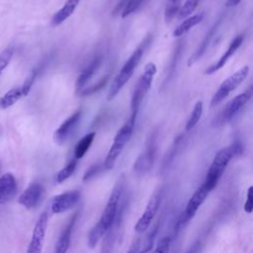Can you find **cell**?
I'll list each match as a JSON object with an SVG mask.
<instances>
[{"label": "cell", "instance_id": "38", "mask_svg": "<svg viewBox=\"0 0 253 253\" xmlns=\"http://www.w3.org/2000/svg\"><path fill=\"white\" fill-rule=\"evenodd\" d=\"M137 242H138V241H136L135 244L132 245V247H131L126 253H137Z\"/></svg>", "mask_w": 253, "mask_h": 253}, {"label": "cell", "instance_id": "12", "mask_svg": "<svg viewBox=\"0 0 253 253\" xmlns=\"http://www.w3.org/2000/svg\"><path fill=\"white\" fill-rule=\"evenodd\" d=\"M44 189L41 183L33 182L18 198V203L27 210L35 209L42 199Z\"/></svg>", "mask_w": 253, "mask_h": 253}, {"label": "cell", "instance_id": "16", "mask_svg": "<svg viewBox=\"0 0 253 253\" xmlns=\"http://www.w3.org/2000/svg\"><path fill=\"white\" fill-rule=\"evenodd\" d=\"M243 39H244V37H243L242 35H239V36L235 37V38L231 41V42L229 43V46H228L227 49L224 51V53L222 54V56H220V57L218 58V60H217L214 64H212V65H211L210 67H208L207 70L205 71V73L208 74V75H210V74H212V73L216 72V71L219 70L220 68H222V67L224 66V64L227 62V60H228V59L233 55V53L239 48V46L241 45V43H242V42H243Z\"/></svg>", "mask_w": 253, "mask_h": 253}, {"label": "cell", "instance_id": "3", "mask_svg": "<svg viewBox=\"0 0 253 253\" xmlns=\"http://www.w3.org/2000/svg\"><path fill=\"white\" fill-rule=\"evenodd\" d=\"M144 51V46L140 45L138 46L128 57V59L126 61V63L123 65L122 69L116 76V78L113 80L108 95H107V100L112 101L118 93L122 90V88L125 86V84L130 79L133 71L135 70L136 66L138 65Z\"/></svg>", "mask_w": 253, "mask_h": 253}, {"label": "cell", "instance_id": "9", "mask_svg": "<svg viewBox=\"0 0 253 253\" xmlns=\"http://www.w3.org/2000/svg\"><path fill=\"white\" fill-rule=\"evenodd\" d=\"M160 200H161L160 194H158V193L151 196V198L147 202V205H146L142 214L140 215V217L138 218V220L136 221V223L134 225L135 232L142 233L149 227V225L151 224L152 220L154 219V217L157 213V211L159 209Z\"/></svg>", "mask_w": 253, "mask_h": 253}, {"label": "cell", "instance_id": "6", "mask_svg": "<svg viewBox=\"0 0 253 253\" xmlns=\"http://www.w3.org/2000/svg\"><path fill=\"white\" fill-rule=\"evenodd\" d=\"M249 73V66L245 65L238 69L236 72L231 74L229 77H227L218 87L214 95L212 96L211 100V107L216 106L218 103H220L225 97L228 96V94L236 89L247 77Z\"/></svg>", "mask_w": 253, "mask_h": 253}, {"label": "cell", "instance_id": "2", "mask_svg": "<svg viewBox=\"0 0 253 253\" xmlns=\"http://www.w3.org/2000/svg\"><path fill=\"white\" fill-rule=\"evenodd\" d=\"M156 71H157V68L153 62H148L144 66L143 73L140 75L139 79L137 80L136 85H135L132 95H131V99H130L131 115L129 118L130 121L135 122L140 104L151 87V84H152V81H153Z\"/></svg>", "mask_w": 253, "mask_h": 253}, {"label": "cell", "instance_id": "34", "mask_svg": "<svg viewBox=\"0 0 253 253\" xmlns=\"http://www.w3.org/2000/svg\"><path fill=\"white\" fill-rule=\"evenodd\" d=\"M101 170V165L100 164H94L92 166H90L84 173L83 175V181L86 182V181H89L90 179H92L94 176H96L99 171Z\"/></svg>", "mask_w": 253, "mask_h": 253}, {"label": "cell", "instance_id": "30", "mask_svg": "<svg viewBox=\"0 0 253 253\" xmlns=\"http://www.w3.org/2000/svg\"><path fill=\"white\" fill-rule=\"evenodd\" d=\"M108 80H109V75H106L105 77H103L100 81H98V82L95 83L94 85H92V86H90V87H88V88L82 90V91L80 92V96H90V95H92V94H94V93L100 91V90L107 84Z\"/></svg>", "mask_w": 253, "mask_h": 253}, {"label": "cell", "instance_id": "32", "mask_svg": "<svg viewBox=\"0 0 253 253\" xmlns=\"http://www.w3.org/2000/svg\"><path fill=\"white\" fill-rule=\"evenodd\" d=\"M36 78H37V70H33V71L27 76V78L25 79L23 85L21 86L23 96H27V95L30 93V91H31V89H32V87H33V85H34V82H35Z\"/></svg>", "mask_w": 253, "mask_h": 253}, {"label": "cell", "instance_id": "18", "mask_svg": "<svg viewBox=\"0 0 253 253\" xmlns=\"http://www.w3.org/2000/svg\"><path fill=\"white\" fill-rule=\"evenodd\" d=\"M76 216H77V214H74L70 218V220L67 222L65 227L62 229V231L60 232V234L57 238V241L55 243L53 253H66L67 250L69 249L71 233H72V229L74 227L75 221H76Z\"/></svg>", "mask_w": 253, "mask_h": 253}, {"label": "cell", "instance_id": "31", "mask_svg": "<svg viewBox=\"0 0 253 253\" xmlns=\"http://www.w3.org/2000/svg\"><path fill=\"white\" fill-rule=\"evenodd\" d=\"M180 9V2H167V6L165 8V21L170 22L176 14H178V11Z\"/></svg>", "mask_w": 253, "mask_h": 253}, {"label": "cell", "instance_id": "19", "mask_svg": "<svg viewBox=\"0 0 253 253\" xmlns=\"http://www.w3.org/2000/svg\"><path fill=\"white\" fill-rule=\"evenodd\" d=\"M80 0H66L65 4L51 18V25L58 26L71 16Z\"/></svg>", "mask_w": 253, "mask_h": 253}, {"label": "cell", "instance_id": "1", "mask_svg": "<svg viewBox=\"0 0 253 253\" xmlns=\"http://www.w3.org/2000/svg\"><path fill=\"white\" fill-rule=\"evenodd\" d=\"M123 192L124 181L120 179L113 188V191L108 199V202L105 206L99 221L92 227V229L88 233L87 244L89 248H95L98 242L106 235V233L112 227L119 211V205L123 196Z\"/></svg>", "mask_w": 253, "mask_h": 253}, {"label": "cell", "instance_id": "23", "mask_svg": "<svg viewBox=\"0 0 253 253\" xmlns=\"http://www.w3.org/2000/svg\"><path fill=\"white\" fill-rule=\"evenodd\" d=\"M96 136V132L95 131H91L87 134H85L75 145V148H74V158L77 160V159H80L82 158L86 152L88 151V149L90 148L92 142L94 141V138Z\"/></svg>", "mask_w": 253, "mask_h": 253}, {"label": "cell", "instance_id": "17", "mask_svg": "<svg viewBox=\"0 0 253 253\" xmlns=\"http://www.w3.org/2000/svg\"><path fill=\"white\" fill-rule=\"evenodd\" d=\"M102 59H103V57L101 55L96 56L79 74V76L75 82V90L77 93H80L83 90L84 86L89 82V80L92 78L94 73L99 69V67L102 63Z\"/></svg>", "mask_w": 253, "mask_h": 253}, {"label": "cell", "instance_id": "15", "mask_svg": "<svg viewBox=\"0 0 253 253\" xmlns=\"http://www.w3.org/2000/svg\"><path fill=\"white\" fill-rule=\"evenodd\" d=\"M211 192L209 191V189L202 184L192 195V197L190 198V200L188 201L187 205H186V209L184 211V214L185 216L190 220L197 212V211L200 209V207L202 206V204L206 201V199L208 198L209 194Z\"/></svg>", "mask_w": 253, "mask_h": 253}, {"label": "cell", "instance_id": "37", "mask_svg": "<svg viewBox=\"0 0 253 253\" xmlns=\"http://www.w3.org/2000/svg\"><path fill=\"white\" fill-rule=\"evenodd\" d=\"M240 1H241V0H226L225 6H226V7H234V6H236L237 4H239Z\"/></svg>", "mask_w": 253, "mask_h": 253}, {"label": "cell", "instance_id": "5", "mask_svg": "<svg viewBox=\"0 0 253 253\" xmlns=\"http://www.w3.org/2000/svg\"><path fill=\"white\" fill-rule=\"evenodd\" d=\"M134 124L135 122H132L130 120H128L117 132L113 144L111 145L107 156L105 158L104 161V168L107 170H111L114 168L115 163L118 159V157L120 156V154L122 153L124 147L126 146V144L129 141L132 132H133V127H134Z\"/></svg>", "mask_w": 253, "mask_h": 253}, {"label": "cell", "instance_id": "33", "mask_svg": "<svg viewBox=\"0 0 253 253\" xmlns=\"http://www.w3.org/2000/svg\"><path fill=\"white\" fill-rule=\"evenodd\" d=\"M13 56V48L7 47L0 53V74L5 70Z\"/></svg>", "mask_w": 253, "mask_h": 253}, {"label": "cell", "instance_id": "24", "mask_svg": "<svg viewBox=\"0 0 253 253\" xmlns=\"http://www.w3.org/2000/svg\"><path fill=\"white\" fill-rule=\"evenodd\" d=\"M158 228H159V225L157 223L145 234V236L143 237V239L140 243L137 242V253H147L150 251V249L153 246L154 239L156 237Z\"/></svg>", "mask_w": 253, "mask_h": 253}, {"label": "cell", "instance_id": "28", "mask_svg": "<svg viewBox=\"0 0 253 253\" xmlns=\"http://www.w3.org/2000/svg\"><path fill=\"white\" fill-rule=\"evenodd\" d=\"M144 2L145 0H127L122 10V18H126L130 14L136 12Z\"/></svg>", "mask_w": 253, "mask_h": 253}, {"label": "cell", "instance_id": "22", "mask_svg": "<svg viewBox=\"0 0 253 253\" xmlns=\"http://www.w3.org/2000/svg\"><path fill=\"white\" fill-rule=\"evenodd\" d=\"M22 97H23V93H22L21 87H14L10 89L0 98V109L6 110L12 107Z\"/></svg>", "mask_w": 253, "mask_h": 253}, {"label": "cell", "instance_id": "21", "mask_svg": "<svg viewBox=\"0 0 253 253\" xmlns=\"http://www.w3.org/2000/svg\"><path fill=\"white\" fill-rule=\"evenodd\" d=\"M204 19V14L200 13V14H196L194 16L188 17L186 20H184L173 32V36L174 37H181L184 34H186L187 32H189L194 26L198 25L199 23L202 22V20Z\"/></svg>", "mask_w": 253, "mask_h": 253}, {"label": "cell", "instance_id": "26", "mask_svg": "<svg viewBox=\"0 0 253 253\" xmlns=\"http://www.w3.org/2000/svg\"><path fill=\"white\" fill-rule=\"evenodd\" d=\"M76 166H77V160L76 159L71 160L68 164H66L61 170L57 172L55 177L56 182L60 184V183H63L65 180H67L74 173Z\"/></svg>", "mask_w": 253, "mask_h": 253}, {"label": "cell", "instance_id": "14", "mask_svg": "<svg viewBox=\"0 0 253 253\" xmlns=\"http://www.w3.org/2000/svg\"><path fill=\"white\" fill-rule=\"evenodd\" d=\"M18 184L12 173H5L0 177V205H4L15 198Z\"/></svg>", "mask_w": 253, "mask_h": 253}, {"label": "cell", "instance_id": "25", "mask_svg": "<svg viewBox=\"0 0 253 253\" xmlns=\"http://www.w3.org/2000/svg\"><path fill=\"white\" fill-rule=\"evenodd\" d=\"M202 114H203V104L201 101H199L196 103V105L186 123V126H185L186 130H191L198 124V122L200 121V119L202 117Z\"/></svg>", "mask_w": 253, "mask_h": 253}, {"label": "cell", "instance_id": "35", "mask_svg": "<svg viewBox=\"0 0 253 253\" xmlns=\"http://www.w3.org/2000/svg\"><path fill=\"white\" fill-rule=\"evenodd\" d=\"M252 192H253V187L250 186L248 191H247V200L244 204V211L247 213H251L252 210H253V196H252Z\"/></svg>", "mask_w": 253, "mask_h": 253}, {"label": "cell", "instance_id": "13", "mask_svg": "<svg viewBox=\"0 0 253 253\" xmlns=\"http://www.w3.org/2000/svg\"><path fill=\"white\" fill-rule=\"evenodd\" d=\"M82 116V110L79 109L75 111L71 116H69L54 131L53 133V140L55 143L61 145L63 144L68 137L72 134L75 127L77 126L78 123L80 122Z\"/></svg>", "mask_w": 253, "mask_h": 253}, {"label": "cell", "instance_id": "29", "mask_svg": "<svg viewBox=\"0 0 253 253\" xmlns=\"http://www.w3.org/2000/svg\"><path fill=\"white\" fill-rule=\"evenodd\" d=\"M171 241H172L171 235H165L161 237L157 242L156 248L151 253H168L171 247Z\"/></svg>", "mask_w": 253, "mask_h": 253}, {"label": "cell", "instance_id": "4", "mask_svg": "<svg viewBox=\"0 0 253 253\" xmlns=\"http://www.w3.org/2000/svg\"><path fill=\"white\" fill-rule=\"evenodd\" d=\"M234 156H235V152H234L232 145H229L227 147L220 149L215 154V156L208 170L206 179L203 183L209 189L210 192H211L215 188V186L217 185L225 168L227 167L228 163Z\"/></svg>", "mask_w": 253, "mask_h": 253}, {"label": "cell", "instance_id": "8", "mask_svg": "<svg viewBox=\"0 0 253 253\" xmlns=\"http://www.w3.org/2000/svg\"><path fill=\"white\" fill-rule=\"evenodd\" d=\"M156 149V135L153 133L148 140L144 152L137 157L133 164V171L137 175H143L150 170L155 159Z\"/></svg>", "mask_w": 253, "mask_h": 253}, {"label": "cell", "instance_id": "7", "mask_svg": "<svg viewBox=\"0 0 253 253\" xmlns=\"http://www.w3.org/2000/svg\"><path fill=\"white\" fill-rule=\"evenodd\" d=\"M48 223V214L43 211L36 221L32 237L27 248V253H42L44 236Z\"/></svg>", "mask_w": 253, "mask_h": 253}, {"label": "cell", "instance_id": "11", "mask_svg": "<svg viewBox=\"0 0 253 253\" xmlns=\"http://www.w3.org/2000/svg\"><path fill=\"white\" fill-rule=\"evenodd\" d=\"M80 192L77 190L68 191L52 198L50 208L53 213H62L72 209L80 200Z\"/></svg>", "mask_w": 253, "mask_h": 253}, {"label": "cell", "instance_id": "36", "mask_svg": "<svg viewBox=\"0 0 253 253\" xmlns=\"http://www.w3.org/2000/svg\"><path fill=\"white\" fill-rule=\"evenodd\" d=\"M199 246H200V242L199 241H196L190 248L189 250L186 252V253H197L198 249H199Z\"/></svg>", "mask_w": 253, "mask_h": 253}, {"label": "cell", "instance_id": "20", "mask_svg": "<svg viewBox=\"0 0 253 253\" xmlns=\"http://www.w3.org/2000/svg\"><path fill=\"white\" fill-rule=\"evenodd\" d=\"M219 22H220V20H218V21L211 28V30L208 32V34L205 36V38H204L203 42H201V44L199 45V47L196 49V51H195V52L191 55V57L189 58V60H188V66L193 65V64H194L197 60H199V59L201 58V56L204 54V52L206 51V49H207L209 43H210L211 41V38L213 37V35H214V33H215V31H216V29H217V27H218Z\"/></svg>", "mask_w": 253, "mask_h": 253}, {"label": "cell", "instance_id": "39", "mask_svg": "<svg viewBox=\"0 0 253 253\" xmlns=\"http://www.w3.org/2000/svg\"><path fill=\"white\" fill-rule=\"evenodd\" d=\"M168 1H170V2H180L181 0H168Z\"/></svg>", "mask_w": 253, "mask_h": 253}, {"label": "cell", "instance_id": "27", "mask_svg": "<svg viewBox=\"0 0 253 253\" xmlns=\"http://www.w3.org/2000/svg\"><path fill=\"white\" fill-rule=\"evenodd\" d=\"M200 0H187L182 7H180L178 11V18L179 19H184L189 17L194 10L197 8Z\"/></svg>", "mask_w": 253, "mask_h": 253}, {"label": "cell", "instance_id": "10", "mask_svg": "<svg viewBox=\"0 0 253 253\" xmlns=\"http://www.w3.org/2000/svg\"><path fill=\"white\" fill-rule=\"evenodd\" d=\"M252 96V89L249 88L245 92L234 97L224 108L222 113L219 116V124L227 123L231 121L237 113L246 105Z\"/></svg>", "mask_w": 253, "mask_h": 253}]
</instances>
